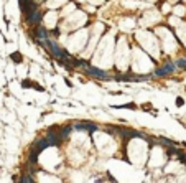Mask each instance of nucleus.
<instances>
[{
    "label": "nucleus",
    "mask_w": 186,
    "mask_h": 183,
    "mask_svg": "<svg viewBox=\"0 0 186 183\" xmlns=\"http://www.w3.org/2000/svg\"><path fill=\"white\" fill-rule=\"evenodd\" d=\"M178 157H180V162H181V163H185V165H186V155H185V153L178 152Z\"/></svg>",
    "instance_id": "nucleus-9"
},
{
    "label": "nucleus",
    "mask_w": 186,
    "mask_h": 183,
    "mask_svg": "<svg viewBox=\"0 0 186 183\" xmlns=\"http://www.w3.org/2000/svg\"><path fill=\"white\" fill-rule=\"evenodd\" d=\"M51 143H50V140L46 137H41L40 140H36V143H35V147H33V150H36V152L40 153V152H43L45 148H48Z\"/></svg>",
    "instance_id": "nucleus-2"
},
{
    "label": "nucleus",
    "mask_w": 186,
    "mask_h": 183,
    "mask_svg": "<svg viewBox=\"0 0 186 183\" xmlns=\"http://www.w3.org/2000/svg\"><path fill=\"white\" fill-rule=\"evenodd\" d=\"M12 60L15 63H21V55L20 53H12Z\"/></svg>",
    "instance_id": "nucleus-7"
},
{
    "label": "nucleus",
    "mask_w": 186,
    "mask_h": 183,
    "mask_svg": "<svg viewBox=\"0 0 186 183\" xmlns=\"http://www.w3.org/2000/svg\"><path fill=\"white\" fill-rule=\"evenodd\" d=\"M178 66L186 68V58H185V60H180V61H178Z\"/></svg>",
    "instance_id": "nucleus-10"
},
{
    "label": "nucleus",
    "mask_w": 186,
    "mask_h": 183,
    "mask_svg": "<svg viewBox=\"0 0 186 183\" xmlns=\"http://www.w3.org/2000/svg\"><path fill=\"white\" fill-rule=\"evenodd\" d=\"M87 73L89 74H92V76H96V78H99V79H107V73H104V71H101V69H97V68H87Z\"/></svg>",
    "instance_id": "nucleus-4"
},
{
    "label": "nucleus",
    "mask_w": 186,
    "mask_h": 183,
    "mask_svg": "<svg viewBox=\"0 0 186 183\" xmlns=\"http://www.w3.org/2000/svg\"><path fill=\"white\" fill-rule=\"evenodd\" d=\"M35 36H36V40H40V43L43 45L46 41V38H48V33H46V30L45 28H41V26H38L35 30Z\"/></svg>",
    "instance_id": "nucleus-5"
},
{
    "label": "nucleus",
    "mask_w": 186,
    "mask_h": 183,
    "mask_svg": "<svg viewBox=\"0 0 186 183\" xmlns=\"http://www.w3.org/2000/svg\"><path fill=\"white\" fill-rule=\"evenodd\" d=\"M21 182H25V183H31V182H33V180H31V178H30V175H26L25 178H21Z\"/></svg>",
    "instance_id": "nucleus-11"
},
{
    "label": "nucleus",
    "mask_w": 186,
    "mask_h": 183,
    "mask_svg": "<svg viewBox=\"0 0 186 183\" xmlns=\"http://www.w3.org/2000/svg\"><path fill=\"white\" fill-rule=\"evenodd\" d=\"M26 18H28V21H30V23H33V25H38V23L41 21V18H43V13L40 12V8H36V10L33 12L30 17H26Z\"/></svg>",
    "instance_id": "nucleus-3"
},
{
    "label": "nucleus",
    "mask_w": 186,
    "mask_h": 183,
    "mask_svg": "<svg viewBox=\"0 0 186 183\" xmlns=\"http://www.w3.org/2000/svg\"><path fill=\"white\" fill-rule=\"evenodd\" d=\"M176 106H183V99H181V97L176 99Z\"/></svg>",
    "instance_id": "nucleus-12"
},
{
    "label": "nucleus",
    "mask_w": 186,
    "mask_h": 183,
    "mask_svg": "<svg viewBox=\"0 0 186 183\" xmlns=\"http://www.w3.org/2000/svg\"><path fill=\"white\" fill-rule=\"evenodd\" d=\"M33 84H35V82L28 81V79H23V81H21V87H33Z\"/></svg>",
    "instance_id": "nucleus-8"
},
{
    "label": "nucleus",
    "mask_w": 186,
    "mask_h": 183,
    "mask_svg": "<svg viewBox=\"0 0 186 183\" xmlns=\"http://www.w3.org/2000/svg\"><path fill=\"white\" fill-rule=\"evenodd\" d=\"M173 69H175V64H173V63H170V61H168V63H166L165 66L163 68H160V69H156L155 71V74L156 76H166V74H170V73H173Z\"/></svg>",
    "instance_id": "nucleus-1"
},
{
    "label": "nucleus",
    "mask_w": 186,
    "mask_h": 183,
    "mask_svg": "<svg viewBox=\"0 0 186 183\" xmlns=\"http://www.w3.org/2000/svg\"><path fill=\"white\" fill-rule=\"evenodd\" d=\"M74 129H77V130H89V132H92V130H96V125H92V124H76Z\"/></svg>",
    "instance_id": "nucleus-6"
}]
</instances>
